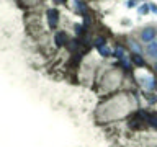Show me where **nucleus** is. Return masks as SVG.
<instances>
[{"label": "nucleus", "instance_id": "f8f14e48", "mask_svg": "<svg viewBox=\"0 0 157 147\" xmlns=\"http://www.w3.org/2000/svg\"><path fill=\"white\" fill-rule=\"evenodd\" d=\"M74 31H75V34L78 38H82L83 34L87 33V28L83 26V24H80V23H75V24H74Z\"/></svg>", "mask_w": 157, "mask_h": 147}, {"label": "nucleus", "instance_id": "dca6fc26", "mask_svg": "<svg viewBox=\"0 0 157 147\" xmlns=\"http://www.w3.org/2000/svg\"><path fill=\"white\" fill-rule=\"evenodd\" d=\"M137 2H139V0H128V2H126V8H136Z\"/></svg>", "mask_w": 157, "mask_h": 147}, {"label": "nucleus", "instance_id": "6e6552de", "mask_svg": "<svg viewBox=\"0 0 157 147\" xmlns=\"http://www.w3.org/2000/svg\"><path fill=\"white\" fill-rule=\"evenodd\" d=\"M113 57H116L118 61H121V59L128 57V54H126V51H124V47H123L121 44H116L115 51H113Z\"/></svg>", "mask_w": 157, "mask_h": 147}, {"label": "nucleus", "instance_id": "f257e3e1", "mask_svg": "<svg viewBox=\"0 0 157 147\" xmlns=\"http://www.w3.org/2000/svg\"><path fill=\"white\" fill-rule=\"evenodd\" d=\"M155 38H157V26H146V28H142V31L139 33L141 43H146V44L155 41Z\"/></svg>", "mask_w": 157, "mask_h": 147}, {"label": "nucleus", "instance_id": "ddd939ff", "mask_svg": "<svg viewBox=\"0 0 157 147\" xmlns=\"http://www.w3.org/2000/svg\"><path fill=\"white\" fill-rule=\"evenodd\" d=\"M149 12H151V8H149V3H141L139 7H137V13H139L141 17H142V15H147Z\"/></svg>", "mask_w": 157, "mask_h": 147}, {"label": "nucleus", "instance_id": "9d476101", "mask_svg": "<svg viewBox=\"0 0 157 147\" xmlns=\"http://www.w3.org/2000/svg\"><path fill=\"white\" fill-rule=\"evenodd\" d=\"M97 49H98V54H100L101 57H110V56H113V51L106 46V44H103V46H98Z\"/></svg>", "mask_w": 157, "mask_h": 147}, {"label": "nucleus", "instance_id": "7ed1b4c3", "mask_svg": "<svg viewBox=\"0 0 157 147\" xmlns=\"http://www.w3.org/2000/svg\"><path fill=\"white\" fill-rule=\"evenodd\" d=\"M137 82H139V85L144 88L146 92H152L155 90V85H157V80L152 75H142L137 78Z\"/></svg>", "mask_w": 157, "mask_h": 147}, {"label": "nucleus", "instance_id": "a211bd4d", "mask_svg": "<svg viewBox=\"0 0 157 147\" xmlns=\"http://www.w3.org/2000/svg\"><path fill=\"white\" fill-rule=\"evenodd\" d=\"M154 74H155V75H157V61L154 62Z\"/></svg>", "mask_w": 157, "mask_h": 147}, {"label": "nucleus", "instance_id": "4468645a", "mask_svg": "<svg viewBox=\"0 0 157 147\" xmlns=\"http://www.w3.org/2000/svg\"><path fill=\"white\" fill-rule=\"evenodd\" d=\"M144 98L147 100V103H149V105H154V103H157V95H154V93H151V92H146V93H144Z\"/></svg>", "mask_w": 157, "mask_h": 147}, {"label": "nucleus", "instance_id": "20e7f679", "mask_svg": "<svg viewBox=\"0 0 157 147\" xmlns=\"http://www.w3.org/2000/svg\"><path fill=\"white\" fill-rule=\"evenodd\" d=\"M137 111L141 113L142 118H144L146 124L151 126V127H154V129L157 131V113L155 111H144V110H137Z\"/></svg>", "mask_w": 157, "mask_h": 147}, {"label": "nucleus", "instance_id": "2eb2a0df", "mask_svg": "<svg viewBox=\"0 0 157 147\" xmlns=\"http://www.w3.org/2000/svg\"><path fill=\"white\" fill-rule=\"evenodd\" d=\"M103 44H106V39L103 38V36H98V38L95 39V46L98 47V46H103Z\"/></svg>", "mask_w": 157, "mask_h": 147}, {"label": "nucleus", "instance_id": "6ab92c4d", "mask_svg": "<svg viewBox=\"0 0 157 147\" xmlns=\"http://www.w3.org/2000/svg\"><path fill=\"white\" fill-rule=\"evenodd\" d=\"M155 92H157V85H155Z\"/></svg>", "mask_w": 157, "mask_h": 147}, {"label": "nucleus", "instance_id": "0eeeda50", "mask_svg": "<svg viewBox=\"0 0 157 147\" xmlns=\"http://www.w3.org/2000/svg\"><path fill=\"white\" fill-rule=\"evenodd\" d=\"M146 54L157 61V41H152L149 44H146Z\"/></svg>", "mask_w": 157, "mask_h": 147}, {"label": "nucleus", "instance_id": "9b49d317", "mask_svg": "<svg viewBox=\"0 0 157 147\" xmlns=\"http://www.w3.org/2000/svg\"><path fill=\"white\" fill-rule=\"evenodd\" d=\"M129 49H131V51H132V52H137V54H142V49H144V47H142V46H141V44H139V43H137V41H136V39H129Z\"/></svg>", "mask_w": 157, "mask_h": 147}, {"label": "nucleus", "instance_id": "39448f33", "mask_svg": "<svg viewBox=\"0 0 157 147\" xmlns=\"http://www.w3.org/2000/svg\"><path fill=\"white\" fill-rule=\"evenodd\" d=\"M129 59H131V64L134 67H146L147 66V62H146V59H144V56L142 54H137V52H131L129 54Z\"/></svg>", "mask_w": 157, "mask_h": 147}, {"label": "nucleus", "instance_id": "f03ea898", "mask_svg": "<svg viewBox=\"0 0 157 147\" xmlns=\"http://www.w3.org/2000/svg\"><path fill=\"white\" fill-rule=\"evenodd\" d=\"M46 18H48V26L51 29H56L59 26V20H61V13L56 8H49L46 12Z\"/></svg>", "mask_w": 157, "mask_h": 147}, {"label": "nucleus", "instance_id": "423d86ee", "mask_svg": "<svg viewBox=\"0 0 157 147\" xmlns=\"http://www.w3.org/2000/svg\"><path fill=\"white\" fill-rule=\"evenodd\" d=\"M54 43H56L57 47L67 46V43H69L67 33H66V31H56V34H54Z\"/></svg>", "mask_w": 157, "mask_h": 147}, {"label": "nucleus", "instance_id": "f3484780", "mask_svg": "<svg viewBox=\"0 0 157 147\" xmlns=\"http://www.w3.org/2000/svg\"><path fill=\"white\" fill-rule=\"evenodd\" d=\"M149 8H151V12H152V13H157V5H155V3L149 2Z\"/></svg>", "mask_w": 157, "mask_h": 147}, {"label": "nucleus", "instance_id": "1a4fd4ad", "mask_svg": "<svg viewBox=\"0 0 157 147\" xmlns=\"http://www.w3.org/2000/svg\"><path fill=\"white\" fill-rule=\"evenodd\" d=\"M74 3H75V10H77L78 13H80V15H87L88 7H87V3L83 2V0H75Z\"/></svg>", "mask_w": 157, "mask_h": 147}]
</instances>
